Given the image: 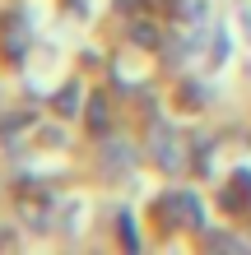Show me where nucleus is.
<instances>
[{"label": "nucleus", "instance_id": "nucleus-1", "mask_svg": "<svg viewBox=\"0 0 251 255\" xmlns=\"http://www.w3.org/2000/svg\"><path fill=\"white\" fill-rule=\"evenodd\" d=\"M149 153H154V162L163 172H186V144H182V134H177L168 121H154L149 126Z\"/></svg>", "mask_w": 251, "mask_h": 255}, {"label": "nucleus", "instance_id": "nucleus-2", "mask_svg": "<svg viewBox=\"0 0 251 255\" xmlns=\"http://www.w3.org/2000/svg\"><path fill=\"white\" fill-rule=\"evenodd\" d=\"M158 209H163L177 228H200V223H205V209H200V200H196L191 190H172V195H163V200H158Z\"/></svg>", "mask_w": 251, "mask_h": 255}, {"label": "nucleus", "instance_id": "nucleus-3", "mask_svg": "<svg viewBox=\"0 0 251 255\" xmlns=\"http://www.w3.org/2000/svg\"><path fill=\"white\" fill-rule=\"evenodd\" d=\"M19 214L28 218V228H47V223H51V195H33V190H23L19 195Z\"/></svg>", "mask_w": 251, "mask_h": 255}, {"label": "nucleus", "instance_id": "nucleus-4", "mask_svg": "<svg viewBox=\"0 0 251 255\" xmlns=\"http://www.w3.org/2000/svg\"><path fill=\"white\" fill-rule=\"evenodd\" d=\"M224 209H228V214L251 209V172H238V176H233V186L224 190Z\"/></svg>", "mask_w": 251, "mask_h": 255}, {"label": "nucleus", "instance_id": "nucleus-5", "mask_svg": "<svg viewBox=\"0 0 251 255\" xmlns=\"http://www.w3.org/2000/svg\"><path fill=\"white\" fill-rule=\"evenodd\" d=\"M23 47H28L23 19H5V51H9V56H23Z\"/></svg>", "mask_w": 251, "mask_h": 255}, {"label": "nucleus", "instance_id": "nucleus-6", "mask_svg": "<svg viewBox=\"0 0 251 255\" xmlns=\"http://www.w3.org/2000/svg\"><path fill=\"white\" fill-rule=\"evenodd\" d=\"M75 102H79V88H65V93L56 98V112H61V116H75V112H79Z\"/></svg>", "mask_w": 251, "mask_h": 255}, {"label": "nucleus", "instance_id": "nucleus-7", "mask_svg": "<svg viewBox=\"0 0 251 255\" xmlns=\"http://www.w3.org/2000/svg\"><path fill=\"white\" fill-rule=\"evenodd\" d=\"M130 162H135V153H130V148L107 144V167H130Z\"/></svg>", "mask_w": 251, "mask_h": 255}, {"label": "nucleus", "instance_id": "nucleus-8", "mask_svg": "<svg viewBox=\"0 0 251 255\" xmlns=\"http://www.w3.org/2000/svg\"><path fill=\"white\" fill-rule=\"evenodd\" d=\"M182 14L191 23H205V14H210V5H205V0H182Z\"/></svg>", "mask_w": 251, "mask_h": 255}, {"label": "nucleus", "instance_id": "nucleus-9", "mask_svg": "<svg viewBox=\"0 0 251 255\" xmlns=\"http://www.w3.org/2000/svg\"><path fill=\"white\" fill-rule=\"evenodd\" d=\"M130 33H135V42H140V47H158V33H154L149 23H135Z\"/></svg>", "mask_w": 251, "mask_h": 255}, {"label": "nucleus", "instance_id": "nucleus-10", "mask_svg": "<svg viewBox=\"0 0 251 255\" xmlns=\"http://www.w3.org/2000/svg\"><path fill=\"white\" fill-rule=\"evenodd\" d=\"M210 246H214V251H242V242H238V237H228V232H214Z\"/></svg>", "mask_w": 251, "mask_h": 255}, {"label": "nucleus", "instance_id": "nucleus-11", "mask_svg": "<svg viewBox=\"0 0 251 255\" xmlns=\"http://www.w3.org/2000/svg\"><path fill=\"white\" fill-rule=\"evenodd\" d=\"M116 228H121V237H126V246H130V251L140 246V237H135V228H130V214H121V223H116Z\"/></svg>", "mask_w": 251, "mask_h": 255}, {"label": "nucleus", "instance_id": "nucleus-12", "mask_svg": "<svg viewBox=\"0 0 251 255\" xmlns=\"http://www.w3.org/2000/svg\"><path fill=\"white\" fill-rule=\"evenodd\" d=\"M238 19H242V28H247V42H251V5H242V9H238Z\"/></svg>", "mask_w": 251, "mask_h": 255}]
</instances>
